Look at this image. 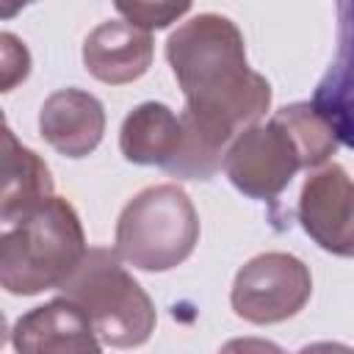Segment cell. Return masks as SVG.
Masks as SVG:
<instances>
[{
    "mask_svg": "<svg viewBox=\"0 0 354 354\" xmlns=\"http://www.w3.org/2000/svg\"><path fill=\"white\" fill-rule=\"evenodd\" d=\"M116 11L141 30H158L191 11V3H116Z\"/></svg>",
    "mask_w": 354,
    "mask_h": 354,
    "instance_id": "15",
    "label": "cell"
},
{
    "mask_svg": "<svg viewBox=\"0 0 354 354\" xmlns=\"http://www.w3.org/2000/svg\"><path fill=\"white\" fill-rule=\"evenodd\" d=\"M152 36L127 19L100 22L83 41V66L108 86L138 80L152 64Z\"/></svg>",
    "mask_w": 354,
    "mask_h": 354,
    "instance_id": "10",
    "label": "cell"
},
{
    "mask_svg": "<svg viewBox=\"0 0 354 354\" xmlns=\"http://www.w3.org/2000/svg\"><path fill=\"white\" fill-rule=\"evenodd\" d=\"M77 210L64 196H50L28 218L0 235V285L14 296L58 290L86 257Z\"/></svg>",
    "mask_w": 354,
    "mask_h": 354,
    "instance_id": "2",
    "label": "cell"
},
{
    "mask_svg": "<svg viewBox=\"0 0 354 354\" xmlns=\"http://www.w3.org/2000/svg\"><path fill=\"white\" fill-rule=\"evenodd\" d=\"M218 354H285V351L277 343L263 337H235V340H227Z\"/></svg>",
    "mask_w": 354,
    "mask_h": 354,
    "instance_id": "17",
    "label": "cell"
},
{
    "mask_svg": "<svg viewBox=\"0 0 354 354\" xmlns=\"http://www.w3.org/2000/svg\"><path fill=\"white\" fill-rule=\"evenodd\" d=\"M313 108L354 149V3H337V53L313 91Z\"/></svg>",
    "mask_w": 354,
    "mask_h": 354,
    "instance_id": "11",
    "label": "cell"
},
{
    "mask_svg": "<svg viewBox=\"0 0 354 354\" xmlns=\"http://www.w3.org/2000/svg\"><path fill=\"white\" fill-rule=\"evenodd\" d=\"M304 232L337 257H354V180L337 163L313 171L299 194Z\"/></svg>",
    "mask_w": 354,
    "mask_h": 354,
    "instance_id": "7",
    "label": "cell"
},
{
    "mask_svg": "<svg viewBox=\"0 0 354 354\" xmlns=\"http://www.w3.org/2000/svg\"><path fill=\"white\" fill-rule=\"evenodd\" d=\"M296 354H354V348L346 343H337V340H318V343L299 348Z\"/></svg>",
    "mask_w": 354,
    "mask_h": 354,
    "instance_id": "18",
    "label": "cell"
},
{
    "mask_svg": "<svg viewBox=\"0 0 354 354\" xmlns=\"http://www.w3.org/2000/svg\"><path fill=\"white\" fill-rule=\"evenodd\" d=\"M58 290L91 318L105 346L136 348L155 332V304L133 274L124 271L116 249L91 246Z\"/></svg>",
    "mask_w": 354,
    "mask_h": 354,
    "instance_id": "3",
    "label": "cell"
},
{
    "mask_svg": "<svg viewBox=\"0 0 354 354\" xmlns=\"http://www.w3.org/2000/svg\"><path fill=\"white\" fill-rule=\"evenodd\" d=\"M166 58L185 97V158L196 174L213 177L235 136L266 116L271 83L249 66L238 25L210 11L169 36Z\"/></svg>",
    "mask_w": 354,
    "mask_h": 354,
    "instance_id": "1",
    "label": "cell"
},
{
    "mask_svg": "<svg viewBox=\"0 0 354 354\" xmlns=\"http://www.w3.org/2000/svg\"><path fill=\"white\" fill-rule=\"evenodd\" d=\"M180 147H183V122L163 102H141L122 122L119 149L130 163L160 166L166 171L180 155Z\"/></svg>",
    "mask_w": 354,
    "mask_h": 354,
    "instance_id": "13",
    "label": "cell"
},
{
    "mask_svg": "<svg viewBox=\"0 0 354 354\" xmlns=\"http://www.w3.org/2000/svg\"><path fill=\"white\" fill-rule=\"evenodd\" d=\"M274 119H279L288 133L293 136L301 158H304V169H315L324 166L335 152H337V136L329 127V122L313 108V102H293L285 105L274 113Z\"/></svg>",
    "mask_w": 354,
    "mask_h": 354,
    "instance_id": "14",
    "label": "cell"
},
{
    "mask_svg": "<svg viewBox=\"0 0 354 354\" xmlns=\"http://www.w3.org/2000/svg\"><path fill=\"white\" fill-rule=\"evenodd\" d=\"M30 72V53L14 33H0V88L11 91Z\"/></svg>",
    "mask_w": 354,
    "mask_h": 354,
    "instance_id": "16",
    "label": "cell"
},
{
    "mask_svg": "<svg viewBox=\"0 0 354 354\" xmlns=\"http://www.w3.org/2000/svg\"><path fill=\"white\" fill-rule=\"evenodd\" d=\"M11 343L17 354H102L91 318L64 296L19 315Z\"/></svg>",
    "mask_w": 354,
    "mask_h": 354,
    "instance_id": "8",
    "label": "cell"
},
{
    "mask_svg": "<svg viewBox=\"0 0 354 354\" xmlns=\"http://www.w3.org/2000/svg\"><path fill=\"white\" fill-rule=\"evenodd\" d=\"M39 133L55 152L66 158H86L102 141L105 108L83 88H58L39 111Z\"/></svg>",
    "mask_w": 354,
    "mask_h": 354,
    "instance_id": "9",
    "label": "cell"
},
{
    "mask_svg": "<svg viewBox=\"0 0 354 354\" xmlns=\"http://www.w3.org/2000/svg\"><path fill=\"white\" fill-rule=\"evenodd\" d=\"M199 243V216L188 194L174 185H152L136 194L116 221V254L141 271L177 268Z\"/></svg>",
    "mask_w": 354,
    "mask_h": 354,
    "instance_id": "4",
    "label": "cell"
},
{
    "mask_svg": "<svg viewBox=\"0 0 354 354\" xmlns=\"http://www.w3.org/2000/svg\"><path fill=\"white\" fill-rule=\"evenodd\" d=\"M299 169H304V158L288 127L274 116L238 133L224 158L230 183L243 196L263 202L277 199Z\"/></svg>",
    "mask_w": 354,
    "mask_h": 354,
    "instance_id": "6",
    "label": "cell"
},
{
    "mask_svg": "<svg viewBox=\"0 0 354 354\" xmlns=\"http://www.w3.org/2000/svg\"><path fill=\"white\" fill-rule=\"evenodd\" d=\"M313 293L310 268L288 252H266L252 257L232 282L230 304L238 318L268 326L293 318Z\"/></svg>",
    "mask_w": 354,
    "mask_h": 354,
    "instance_id": "5",
    "label": "cell"
},
{
    "mask_svg": "<svg viewBox=\"0 0 354 354\" xmlns=\"http://www.w3.org/2000/svg\"><path fill=\"white\" fill-rule=\"evenodd\" d=\"M53 194V177L47 163L28 147H22L11 127L3 130V194L0 221L3 230L28 218Z\"/></svg>",
    "mask_w": 354,
    "mask_h": 354,
    "instance_id": "12",
    "label": "cell"
}]
</instances>
